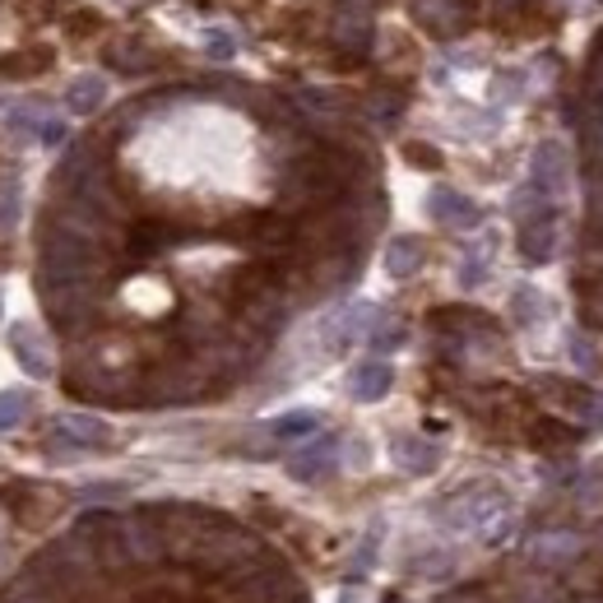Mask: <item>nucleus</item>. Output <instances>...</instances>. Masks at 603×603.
Masks as SVG:
<instances>
[{"label":"nucleus","instance_id":"1","mask_svg":"<svg viewBox=\"0 0 603 603\" xmlns=\"http://www.w3.org/2000/svg\"><path fill=\"white\" fill-rule=\"evenodd\" d=\"M553 251H557V223H553V210L543 204L539 214H529L520 223V255L533 261V265H543Z\"/></svg>","mask_w":603,"mask_h":603},{"label":"nucleus","instance_id":"2","mask_svg":"<svg viewBox=\"0 0 603 603\" xmlns=\"http://www.w3.org/2000/svg\"><path fill=\"white\" fill-rule=\"evenodd\" d=\"M562 186H566V153H562V145H543L533 153V191L543 200H557Z\"/></svg>","mask_w":603,"mask_h":603},{"label":"nucleus","instance_id":"3","mask_svg":"<svg viewBox=\"0 0 603 603\" xmlns=\"http://www.w3.org/2000/svg\"><path fill=\"white\" fill-rule=\"evenodd\" d=\"M580 553H585V543L576 533H548V539H533V548H529L533 566H543V571H562V566H571Z\"/></svg>","mask_w":603,"mask_h":603},{"label":"nucleus","instance_id":"4","mask_svg":"<svg viewBox=\"0 0 603 603\" xmlns=\"http://www.w3.org/2000/svg\"><path fill=\"white\" fill-rule=\"evenodd\" d=\"M390 367L386 362H362V367L353 372V381H349V390H353V400H381V394L390 390Z\"/></svg>","mask_w":603,"mask_h":603},{"label":"nucleus","instance_id":"5","mask_svg":"<svg viewBox=\"0 0 603 603\" xmlns=\"http://www.w3.org/2000/svg\"><path fill=\"white\" fill-rule=\"evenodd\" d=\"M423 265V241L418 237H400V241H390V251H386V269L394 274V279H409L413 269Z\"/></svg>","mask_w":603,"mask_h":603},{"label":"nucleus","instance_id":"6","mask_svg":"<svg viewBox=\"0 0 603 603\" xmlns=\"http://www.w3.org/2000/svg\"><path fill=\"white\" fill-rule=\"evenodd\" d=\"M330 464H335V445H330V441H316V445H312V451H302V455H292V464H288V469H292V478H302V482H312V478H321L325 469H330Z\"/></svg>","mask_w":603,"mask_h":603},{"label":"nucleus","instance_id":"7","mask_svg":"<svg viewBox=\"0 0 603 603\" xmlns=\"http://www.w3.org/2000/svg\"><path fill=\"white\" fill-rule=\"evenodd\" d=\"M432 214L441 223H455V228H469V223H478V210L464 196H455V191H437L432 196Z\"/></svg>","mask_w":603,"mask_h":603},{"label":"nucleus","instance_id":"8","mask_svg":"<svg viewBox=\"0 0 603 603\" xmlns=\"http://www.w3.org/2000/svg\"><path fill=\"white\" fill-rule=\"evenodd\" d=\"M394 464H404V469H413V474H427L437 464V451L418 437H400L394 441Z\"/></svg>","mask_w":603,"mask_h":603},{"label":"nucleus","instance_id":"9","mask_svg":"<svg viewBox=\"0 0 603 603\" xmlns=\"http://www.w3.org/2000/svg\"><path fill=\"white\" fill-rule=\"evenodd\" d=\"M61 432H65V437H79L84 445H102V441H108V427L93 423V418H65Z\"/></svg>","mask_w":603,"mask_h":603},{"label":"nucleus","instance_id":"10","mask_svg":"<svg viewBox=\"0 0 603 603\" xmlns=\"http://www.w3.org/2000/svg\"><path fill=\"white\" fill-rule=\"evenodd\" d=\"M14 343H20V353H24V362H28V372H47V357H42V349H38V339L28 335V325H20V330H14Z\"/></svg>","mask_w":603,"mask_h":603},{"label":"nucleus","instance_id":"11","mask_svg":"<svg viewBox=\"0 0 603 603\" xmlns=\"http://www.w3.org/2000/svg\"><path fill=\"white\" fill-rule=\"evenodd\" d=\"M28 413V394H0V427L20 423Z\"/></svg>","mask_w":603,"mask_h":603},{"label":"nucleus","instance_id":"12","mask_svg":"<svg viewBox=\"0 0 603 603\" xmlns=\"http://www.w3.org/2000/svg\"><path fill=\"white\" fill-rule=\"evenodd\" d=\"M312 427H316L312 413H292V418L274 423V432H279V437H302V432H312Z\"/></svg>","mask_w":603,"mask_h":603},{"label":"nucleus","instance_id":"13","mask_svg":"<svg viewBox=\"0 0 603 603\" xmlns=\"http://www.w3.org/2000/svg\"><path fill=\"white\" fill-rule=\"evenodd\" d=\"M372 557H376V533H367V543L357 548V557H353V566H349V580H357V576H367V566H372Z\"/></svg>","mask_w":603,"mask_h":603},{"label":"nucleus","instance_id":"14","mask_svg":"<svg viewBox=\"0 0 603 603\" xmlns=\"http://www.w3.org/2000/svg\"><path fill=\"white\" fill-rule=\"evenodd\" d=\"M590 210H594V223L603 228V167H599V177H594V186H590Z\"/></svg>","mask_w":603,"mask_h":603},{"label":"nucleus","instance_id":"15","mask_svg":"<svg viewBox=\"0 0 603 603\" xmlns=\"http://www.w3.org/2000/svg\"><path fill=\"white\" fill-rule=\"evenodd\" d=\"M445 603H482V599H474V594H455V599H445Z\"/></svg>","mask_w":603,"mask_h":603}]
</instances>
